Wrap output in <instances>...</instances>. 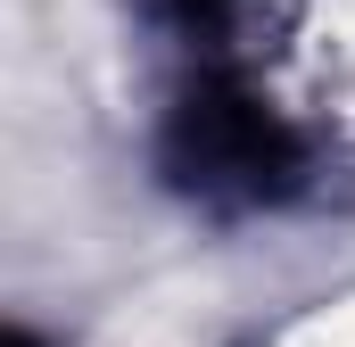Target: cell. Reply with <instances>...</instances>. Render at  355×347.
<instances>
[{
    "label": "cell",
    "mask_w": 355,
    "mask_h": 347,
    "mask_svg": "<svg viewBox=\"0 0 355 347\" xmlns=\"http://www.w3.org/2000/svg\"><path fill=\"white\" fill-rule=\"evenodd\" d=\"M157 17L174 25L190 50H207V67H223V50H232V33H240L248 0H157Z\"/></svg>",
    "instance_id": "obj_2"
},
{
    "label": "cell",
    "mask_w": 355,
    "mask_h": 347,
    "mask_svg": "<svg viewBox=\"0 0 355 347\" xmlns=\"http://www.w3.org/2000/svg\"><path fill=\"white\" fill-rule=\"evenodd\" d=\"M157 158L174 174V190L207 198V207H272V198H289L306 182L297 124L240 67H198L182 83Z\"/></svg>",
    "instance_id": "obj_1"
}]
</instances>
